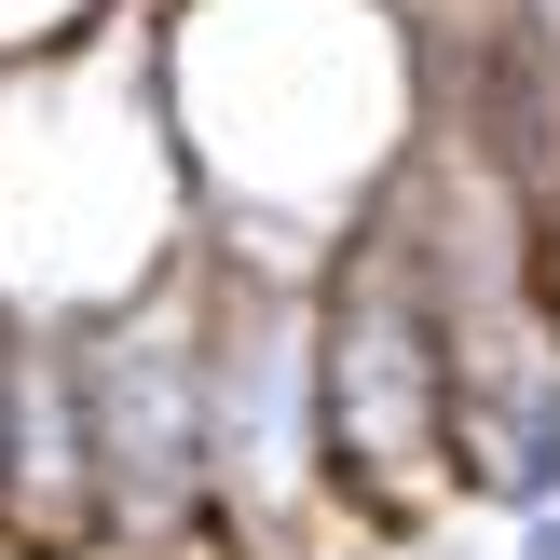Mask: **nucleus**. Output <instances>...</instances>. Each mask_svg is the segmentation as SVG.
I'll return each mask as SVG.
<instances>
[{"label": "nucleus", "instance_id": "4", "mask_svg": "<svg viewBox=\"0 0 560 560\" xmlns=\"http://www.w3.org/2000/svg\"><path fill=\"white\" fill-rule=\"evenodd\" d=\"M520 560H560V506H547V520H534V534H520Z\"/></svg>", "mask_w": 560, "mask_h": 560}, {"label": "nucleus", "instance_id": "1", "mask_svg": "<svg viewBox=\"0 0 560 560\" xmlns=\"http://www.w3.org/2000/svg\"><path fill=\"white\" fill-rule=\"evenodd\" d=\"M82 397H96V479H109V534L164 547L178 520L219 506V452H206V328H178L164 301L109 315L82 342Z\"/></svg>", "mask_w": 560, "mask_h": 560}, {"label": "nucleus", "instance_id": "3", "mask_svg": "<svg viewBox=\"0 0 560 560\" xmlns=\"http://www.w3.org/2000/svg\"><path fill=\"white\" fill-rule=\"evenodd\" d=\"M492 492H520V506H560V370L520 383V410H506V465H492Z\"/></svg>", "mask_w": 560, "mask_h": 560}, {"label": "nucleus", "instance_id": "2", "mask_svg": "<svg viewBox=\"0 0 560 560\" xmlns=\"http://www.w3.org/2000/svg\"><path fill=\"white\" fill-rule=\"evenodd\" d=\"M0 520H27L42 547L109 534V479H96V397H82V355L27 328L14 342V438H0Z\"/></svg>", "mask_w": 560, "mask_h": 560}]
</instances>
